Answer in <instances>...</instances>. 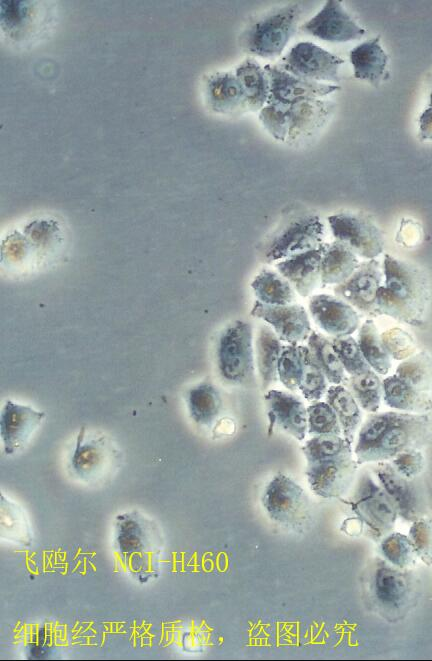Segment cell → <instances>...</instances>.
Instances as JSON below:
<instances>
[{"label": "cell", "instance_id": "8d00e7d4", "mask_svg": "<svg viewBox=\"0 0 432 661\" xmlns=\"http://www.w3.org/2000/svg\"><path fill=\"white\" fill-rule=\"evenodd\" d=\"M397 376L421 392H432V355L420 351L403 360L396 368Z\"/></svg>", "mask_w": 432, "mask_h": 661}, {"label": "cell", "instance_id": "9c48e42d", "mask_svg": "<svg viewBox=\"0 0 432 661\" xmlns=\"http://www.w3.org/2000/svg\"><path fill=\"white\" fill-rule=\"evenodd\" d=\"M302 12L296 3L268 13L243 31L242 48L254 56L278 57L295 33Z\"/></svg>", "mask_w": 432, "mask_h": 661}, {"label": "cell", "instance_id": "e0dca14e", "mask_svg": "<svg viewBox=\"0 0 432 661\" xmlns=\"http://www.w3.org/2000/svg\"><path fill=\"white\" fill-rule=\"evenodd\" d=\"M250 314L266 322L288 344L308 340L312 332L308 314L300 304L268 305L257 300Z\"/></svg>", "mask_w": 432, "mask_h": 661}, {"label": "cell", "instance_id": "8fae6325", "mask_svg": "<svg viewBox=\"0 0 432 661\" xmlns=\"http://www.w3.org/2000/svg\"><path fill=\"white\" fill-rule=\"evenodd\" d=\"M330 107V103L319 99L292 105L266 104L259 119L275 139L286 141L318 128L330 113Z\"/></svg>", "mask_w": 432, "mask_h": 661}, {"label": "cell", "instance_id": "ffe728a7", "mask_svg": "<svg viewBox=\"0 0 432 661\" xmlns=\"http://www.w3.org/2000/svg\"><path fill=\"white\" fill-rule=\"evenodd\" d=\"M308 308L316 325L333 338L350 336L359 327L357 310L337 296L313 295Z\"/></svg>", "mask_w": 432, "mask_h": 661}, {"label": "cell", "instance_id": "5bb4252c", "mask_svg": "<svg viewBox=\"0 0 432 661\" xmlns=\"http://www.w3.org/2000/svg\"><path fill=\"white\" fill-rule=\"evenodd\" d=\"M328 222L335 240L348 246L356 255L370 260L384 251L383 233L369 217L339 213L328 217Z\"/></svg>", "mask_w": 432, "mask_h": 661}, {"label": "cell", "instance_id": "cb8c5ba5", "mask_svg": "<svg viewBox=\"0 0 432 661\" xmlns=\"http://www.w3.org/2000/svg\"><path fill=\"white\" fill-rule=\"evenodd\" d=\"M205 91L208 105L217 113L233 114L248 110L243 87L231 72L210 75L205 81Z\"/></svg>", "mask_w": 432, "mask_h": 661}, {"label": "cell", "instance_id": "8992f818", "mask_svg": "<svg viewBox=\"0 0 432 661\" xmlns=\"http://www.w3.org/2000/svg\"><path fill=\"white\" fill-rule=\"evenodd\" d=\"M216 365L225 383L240 387L254 385L256 377L250 323L235 320L221 331L216 345Z\"/></svg>", "mask_w": 432, "mask_h": 661}, {"label": "cell", "instance_id": "83f0119b", "mask_svg": "<svg viewBox=\"0 0 432 661\" xmlns=\"http://www.w3.org/2000/svg\"><path fill=\"white\" fill-rule=\"evenodd\" d=\"M186 399L190 418L202 427L212 426L223 408L219 390L207 381L191 387Z\"/></svg>", "mask_w": 432, "mask_h": 661}, {"label": "cell", "instance_id": "30bf717a", "mask_svg": "<svg viewBox=\"0 0 432 661\" xmlns=\"http://www.w3.org/2000/svg\"><path fill=\"white\" fill-rule=\"evenodd\" d=\"M261 502L268 517L287 529H301L311 520L312 504L308 495L285 474H277L268 482Z\"/></svg>", "mask_w": 432, "mask_h": 661}, {"label": "cell", "instance_id": "ee69618b", "mask_svg": "<svg viewBox=\"0 0 432 661\" xmlns=\"http://www.w3.org/2000/svg\"><path fill=\"white\" fill-rule=\"evenodd\" d=\"M380 337L386 351L393 359L405 360L416 352L414 338L400 328L386 330Z\"/></svg>", "mask_w": 432, "mask_h": 661}, {"label": "cell", "instance_id": "f6af8a7d", "mask_svg": "<svg viewBox=\"0 0 432 661\" xmlns=\"http://www.w3.org/2000/svg\"><path fill=\"white\" fill-rule=\"evenodd\" d=\"M390 463L398 473L406 478L414 479L423 473L426 460L420 449H408L390 460Z\"/></svg>", "mask_w": 432, "mask_h": 661}, {"label": "cell", "instance_id": "4316f807", "mask_svg": "<svg viewBox=\"0 0 432 661\" xmlns=\"http://www.w3.org/2000/svg\"><path fill=\"white\" fill-rule=\"evenodd\" d=\"M283 347L280 338L268 324L259 326L255 340V350L257 370L263 389H266L278 379V362Z\"/></svg>", "mask_w": 432, "mask_h": 661}, {"label": "cell", "instance_id": "d4e9b609", "mask_svg": "<svg viewBox=\"0 0 432 661\" xmlns=\"http://www.w3.org/2000/svg\"><path fill=\"white\" fill-rule=\"evenodd\" d=\"M382 385L383 401L390 408L414 414L432 411L431 393L417 390L396 374L386 377Z\"/></svg>", "mask_w": 432, "mask_h": 661}, {"label": "cell", "instance_id": "3957f363", "mask_svg": "<svg viewBox=\"0 0 432 661\" xmlns=\"http://www.w3.org/2000/svg\"><path fill=\"white\" fill-rule=\"evenodd\" d=\"M311 491L324 499H342L351 489L358 464L352 444L341 435H318L302 447Z\"/></svg>", "mask_w": 432, "mask_h": 661}, {"label": "cell", "instance_id": "52a82bcc", "mask_svg": "<svg viewBox=\"0 0 432 661\" xmlns=\"http://www.w3.org/2000/svg\"><path fill=\"white\" fill-rule=\"evenodd\" d=\"M121 453L106 435L85 432L77 435L75 446L69 456L68 468L80 482L88 485L103 484L117 471Z\"/></svg>", "mask_w": 432, "mask_h": 661}, {"label": "cell", "instance_id": "60d3db41", "mask_svg": "<svg viewBox=\"0 0 432 661\" xmlns=\"http://www.w3.org/2000/svg\"><path fill=\"white\" fill-rule=\"evenodd\" d=\"M332 343L345 371L350 376L360 375L371 370L358 342L351 335L332 338Z\"/></svg>", "mask_w": 432, "mask_h": 661}, {"label": "cell", "instance_id": "4fadbf2b", "mask_svg": "<svg viewBox=\"0 0 432 661\" xmlns=\"http://www.w3.org/2000/svg\"><path fill=\"white\" fill-rule=\"evenodd\" d=\"M372 473L394 501L401 519L411 523L426 515L427 499L420 477H404L395 470L390 461L375 463Z\"/></svg>", "mask_w": 432, "mask_h": 661}, {"label": "cell", "instance_id": "4dcf8cb0", "mask_svg": "<svg viewBox=\"0 0 432 661\" xmlns=\"http://www.w3.org/2000/svg\"><path fill=\"white\" fill-rule=\"evenodd\" d=\"M247 101L248 110L264 107L269 96V80L264 68L253 58L245 59L235 70Z\"/></svg>", "mask_w": 432, "mask_h": 661}, {"label": "cell", "instance_id": "603a6c76", "mask_svg": "<svg viewBox=\"0 0 432 661\" xmlns=\"http://www.w3.org/2000/svg\"><path fill=\"white\" fill-rule=\"evenodd\" d=\"M326 243L320 248L307 251L276 263L284 276L302 297L309 296L321 282V263Z\"/></svg>", "mask_w": 432, "mask_h": 661}, {"label": "cell", "instance_id": "6da1fadb", "mask_svg": "<svg viewBox=\"0 0 432 661\" xmlns=\"http://www.w3.org/2000/svg\"><path fill=\"white\" fill-rule=\"evenodd\" d=\"M432 436L428 413L381 412L360 427L354 447L358 465L390 461L408 449H422Z\"/></svg>", "mask_w": 432, "mask_h": 661}, {"label": "cell", "instance_id": "2e32d148", "mask_svg": "<svg viewBox=\"0 0 432 661\" xmlns=\"http://www.w3.org/2000/svg\"><path fill=\"white\" fill-rule=\"evenodd\" d=\"M382 269L380 262L376 259L359 263L347 280L334 287L335 295L364 315L380 316L377 292L382 285L384 275Z\"/></svg>", "mask_w": 432, "mask_h": 661}, {"label": "cell", "instance_id": "7c38bea8", "mask_svg": "<svg viewBox=\"0 0 432 661\" xmlns=\"http://www.w3.org/2000/svg\"><path fill=\"white\" fill-rule=\"evenodd\" d=\"M325 226L319 216L305 214L291 219L267 241L262 258L266 263L315 250L324 244Z\"/></svg>", "mask_w": 432, "mask_h": 661}, {"label": "cell", "instance_id": "484cf974", "mask_svg": "<svg viewBox=\"0 0 432 661\" xmlns=\"http://www.w3.org/2000/svg\"><path fill=\"white\" fill-rule=\"evenodd\" d=\"M350 61L357 79L377 86L384 78L388 56L379 43V37L365 41L350 51Z\"/></svg>", "mask_w": 432, "mask_h": 661}, {"label": "cell", "instance_id": "b9f144b4", "mask_svg": "<svg viewBox=\"0 0 432 661\" xmlns=\"http://www.w3.org/2000/svg\"><path fill=\"white\" fill-rule=\"evenodd\" d=\"M278 378L290 391L299 389L302 377V359L297 344L284 345L279 362Z\"/></svg>", "mask_w": 432, "mask_h": 661}, {"label": "cell", "instance_id": "44dd1931", "mask_svg": "<svg viewBox=\"0 0 432 661\" xmlns=\"http://www.w3.org/2000/svg\"><path fill=\"white\" fill-rule=\"evenodd\" d=\"M0 418L4 452L11 455L30 440L45 418V413L29 405L7 400L2 407Z\"/></svg>", "mask_w": 432, "mask_h": 661}, {"label": "cell", "instance_id": "7a4b0ae2", "mask_svg": "<svg viewBox=\"0 0 432 661\" xmlns=\"http://www.w3.org/2000/svg\"><path fill=\"white\" fill-rule=\"evenodd\" d=\"M382 268L384 285L377 292L380 314L414 327L423 326L432 298L425 271L389 254L384 256Z\"/></svg>", "mask_w": 432, "mask_h": 661}, {"label": "cell", "instance_id": "ac0fdd59", "mask_svg": "<svg viewBox=\"0 0 432 661\" xmlns=\"http://www.w3.org/2000/svg\"><path fill=\"white\" fill-rule=\"evenodd\" d=\"M264 69L269 80V96L266 104L292 105L326 96L339 89L337 85L321 84L296 77L277 65H266Z\"/></svg>", "mask_w": 432, "mask_h": 661}, {"label": "cell", "instance_id": "7bdbcfd3", "mask_svg": "<svg viewBox=\"0 0 432 661\" xmlns=\"http://www.w3.org/2000/svg\"><path fill=\"white\" fill-rule=\"evenodd\" d=\"M408 536L418 559L427 566L432 565V519L427 515L411 522Z\"/></svg>", "mask_w": 432, "mask_h": 661}, {"label": "cell", "instance_id": "f35d334b", "mask_svg": "<svg viewBox=\"0 0 432 661\" xmlns=\"http://www.w3.org/2000/svg\"><path fill=\"white\" fill-rule=\"evenodd\" d=\"M302 359V377L299 389L306 400L316 402L327 392L328 380L315 361L308 346L299 345Z\"/></svg>", "mask_w": 432, "mask_h": 661}, {"label": "cell", "instance_id": "1f68e13d", "mask_svg": "<svg viewBox=\"0 0 432 661\" xmlns=\"http://www.w3.org/2000/svg\"><path fill=\"white\" fill-rule=\"evenodd\" d=\"M251 287L258 301L268 305H289L295 300V289L279 272L262 269Z\"/></svg>", "mask_w": 432, "mask_h": 661}, {"label": "cell", "instance_id": "bcb514c9", "mask_svg": "<svg viewBox=\"0 0 432 661\" xmlns=\"http://www.w3.org/2000/svg\"><path fill=\"white\" fill-rule=\"evenodd\" d=\"M340 529L349 536H358L363 533L364 524L357 516H353L345 519Z\"/></svg>", "mask_w": 432, "mask_h": 661}, {"label": "cell", "instance_id": "9a60e30c", "mask_svg": "<svg viewBox=\"0 0 432 661\" xmlns=\"http://www.w3.org/2000/svg\"><path fill=\"white\" fill-rule=\"evenodd\" d=\"M344 60L312 42H299L282 58L281 68L305 80L340 82Z\"/></svg>", "mask_w": 432, "mask_h": 661}, {"label": "cell", "instance_id": "d6986e66", "mask_svg": "<svg viewBox=\"0 0 432 661\" xmlns=\"http://www.w3.org/2000/svg\"><path fill=\"white\" fill-rule=\"evenodd\" d=\"M300 30L316 38L333 43L360 39L365 30L343 8L340 1L328 0Z\"/></svg>", "mask_w": 432, "mask_h": 661}, {"label": "cell", "instance_id": "836d02e7", "mask_svg": "<svg viewBox=\"0 0 432 661\" xmlns=\"http://www.w3.org/2000/svg\"><path fill=\"white\" fill-rule=\"evenodd\" d=\"M357 342L372 370L380 375H385L390 371L391 357L386 351L372 319H367L360 327Z\"/></svg>", "mask_w": 432, "mask_h": 661}, {"label": "cell", "instance_id": "ba28073f", "mask_svg": "<svg viewBox=\"0 0 432 661\" xmlns=\"http://www.w3.org/2000/svg\"><path fill=\"white\" fill-rule=\"evenodd\" d=\"M353 491L345 503L364 524L366 536L379 542L394 531L397 507L369 472L359 475Z\"/></svg>", "mask_w": 432, "mask_h": 661}, {"label": "cell", "instance_id": "f546056e", "mask_svg": "<svg viewBox=\"0 0 432 661\" xmlns=\"http://www.w3.org/2000/svg\"><path fill=\"white\" fill-rule=\"evenodd\" d=\"M326 402L338 417L343 437L352 444L362 422L360 405L349 389L342 385H333L327 389Z\"/></svg>", "mask_w": 432, "mask_h": 661}, {"label": "cell", "instance_id": "e575fe53", "mask_svg": "<svg viewBox=\"0 0 432 661\" xmlns=\"http://www.w3.org/2000/svg\"><path fill=\"white\" fill-rule=\"evenodd\" d=\"M347 386L358 404L367 412L376 413L383 398V385L378 373L369 370L363 374L350 376Z\"/></svg>", "mask_w": 432, "mask_h": 661}, {"label": "cell", "instance_id": "f1b7e54d", "mask_svg": "<svg viewBox=\"0 0 432 661\" xmlns=\"http://www.w3.org/2000/svg\"><path fill=\"white\" fill-rule=\"evenodd\" d=\"M358 265L357 255L348 246L337 240L326 243L321 263L322 286L343 283Z\"/></svg>", "mask_w": 432, "mask_h": 661}, {"label": "cell", "instance_id": "7402d4cb", "mask_svg": "<svg viewBox=\"0 0 432 661\" xmlns=\"http://www.w3.org/2000/svg\"><path fill=\"white\" fill-rule=\"evenodd\" d=\"M269 434L277 427L298 441H302L308 430L307 408L303 401L288 392L269 390L264 396Z\"/></svg>", "mask_w": 432, "mask_h": 661}, {"label": "cell", "instance_id": "ab89813d", "mask_svg": "<svg viewBox=\"0 0 432 661\" xmlns=\"http://www.w3.org/2000/svg\"><path fill=\"white\" fill-rule=\"evenodd\" d=\"M308 434L341 435L342 429L334 409L327 402L316 401L307 407Z\"/></svg>", "mask_w": 432, "mask_h": 661}, {"label": "cell", "instance_id": "d6a6232c", "mask_svg": "<svg viewBox=\"0 0 432 661\" xmlns=\"http://www.w3.org/2000/svg\"><path fill=\"white\" fill-rule=\"evenodd\" d=\"M308 347L329 383L341 385L347 381L345 369L335 351L332 339L312 331L308 338Z\"/></svg>", "mask_w": 432, "mask_h": 661}, {"label": "cell", "instance_id": "5b68a950", "mask_svg": "<svg viewBox=\"0 0 432 661\" xmlns=\"http://www.w3.org/2000/svg\"><path fill=\"white\" fill-rule=\"evenodd\" d=\"M364 579L369 603L386 620L403 619L417 603L419 583L411 569L376 558Z\"/></svg>", "mask_w": 432, "mask_h": 661}, {"label": "cell", "instance_id": "277c9868", "mask_svg": "<svg viewBox=\"0 0 432 661\" xmlns=\"http://www.w3.org/2000/svg\"><path fill=\"white\" fill-rule=\"evenodd\" d=\"M162 548L160 529L145 514L132 510L115 518L114 549L135 578L145 581L158 571Z\"/></svg>", "mask_w": 432, "mask_h": 661}, {"label": "cell", "instance_id": "74e56055", "mask_svg": "<svg viewBox=\"0 0 432 661\" xmlns=\"http://www.w3.org/2000/svg\"><path fill=\"white\" fill-rule=\"evenodd\" d=\"M380 553L388 563L402 569L416 565L417 555L408 535L392 531L379 541Z\"/></svg>", "mask_w": 432, "mask_h": 661}, {"label": "cell", "instance_id": "d590c367", "mask_svg": "<svg viewBox=\"0 0 432 661\" xmlns=\"http://www.w3.org/2000/svg\"><path fill=\"white\" fill-rule=\"evenodd\" d=\"M1 536L22 545H30L32 533L24 510L1 497Z\"/></svg>", "mask_w": 432, "mask_h": 661}]
</instances>
